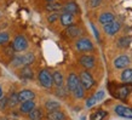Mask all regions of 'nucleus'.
<instances>
[{
    "label": "nucleus",
    "mask_w": 132,
    "mask_h": 120,
    "mask_svg": "<svg viewBox=\"0 0 132 120\" xmlns=\"http://www.w3.org/2000/svg\"><path fill=\"white\" fill-rule=\"evenodd\" d=\"M34 55L33 53H26L22 56H16L12 60V67H26L34 62Z\"/></svg>",
    "instance_id": "f257e3e1"
},
{
    "label": "nucleus",
    "mask_w": 132,
    "mask_h": 120,
    "mask_svg": "<svg viewBox=\"0 0 132 120\" xmlns=\"http://www.w3.org/2000/svg\"><path fill=\"white\" fill-rule=\"evenodd\" d=\"M38 79L40 81V84L46 89H50L52 86V84H53V76L47 69H41L39 72Z\"/></svg>",
    "instance_id": "f03ea898"
},
{
    "label": "nucleus",
    "mask_w": 132,
    "mask_h": 120,
    "mask_svg": "<svg viewBox=\"0 0 132 120\" xmlns=\"http://www.w3.org/2000/svg\"><path fill=\"white\" fill-rule=\"evenodd\" d=\"M12 46H13V50L16 52H23L28 47V41L26 40L23 35H17L13 40V43H12Z\"/></svg>",
    "instance_id": "7ed1b4c3"
},
{
    "label": "nucleus",
    "mask_w": 132,
    "mask_h": 120,
    "mask_svg": "<svg viewBox=\"0 0 132 120\" xmlns=\"http://www.w3.org/2000/svg\"><path fill=\"white\" fill-rule=\"evenodd\" d=\"M75 47L78 51L81 52H87V51H92L93 50V44L91 43V40L86 39V38H81L76 41Z\"/></svg>",
    "instance_id": "20e7f679"
},
{
    "label": "nucleus",
    "mask_w": 132,
    "mask_h": 120,
    "mask_svg": "<svg viewBox=\"0 0 132 120\" xmlns=\"http://www.w3.org/2000/svg\"><path fill=\"white\" fill-rule=\"evenodd\" d=\"M81 84L80 81V78H78V75L76 74H74V73H70L68 75V79H67V90H68L69 92H74L75 91V89L79 86V85Z\"/></svg>",
    "instance_id": "39448f33"
},
{
    "label": "nucleus",
    "mask_w": 132,
    "mask_h": 120,
    "mask_svg": "<svg viewBox=\"0 0 132 120\" xmlns=\"http://www.w3.org/2000/svg\"><path fill=\"white\" fill-rule=\"evenodd\" d=\"M80 81L85 90H90L95 85V80L92 78V75L88 72H81L80 73Z\"/></svg>",
    "instance_id": "423d86ee"
},
{
    "label": "nucleus",
    "mask_w": 132,
    "mask_h": 120,
    "mask_svg": "<svg viewBox=\"0 0 132 120\" xmlns=\"http://www.w3.org/2000/svg\"><path fill=\"white\" fill-rule=\"evenodd\" d=\"M128 64H130V57L127 55H120V56H118L114 60V67L116 69L126 68Z\"/></svg>",
    "instance_id": "0eeeda50"
},
{
    "label": "nucleus",
    "mask_w": 132,
    "mask_h": 120,
    "mask_svg": "<svg viewBox=\"0 0 132 120\" xmlns=\"http://www.w3.org/2000/svg\"><path fill=\"white\" fill-rule=\"evenodd\" d=\"M80 64L86 69H91L95 67V57L91 56V55H84V56L80 57V60H79Z\"/></svg>",
    "instance_id": "6e6552de"
},
{
    "label": "nucleus",
    "mask_w": 132,
    "mask_h": 120,
    "mask_svg": "<svg viewBox=\"0 0 132 120\" xmlns=\"http://www.w3.org/2000/svg\"><path fill=\"white\" fill-rule=\"evenodd\" d=\"M120 23L119 22H115V21H113L112 23H108L105 24L103 28H104V32L107 33L108 35H114V34H116V33L120 30Z\"/></svg>",
    "instance_id": "1a4fd4ad"
},
{
    "label": "nucleus",
    "mask_w": 132,
    "mask_h": 120,
    "mask_svg": "<svg viewBox=\"0 0 132 120\" xmlns=\"http://www.w3.org/2000/svg\"><path fill=\"white\" fill-rule=\"evenodd\" d=\"M81 33H82V30H81V28L79 27V26H74V24H72V26L67 27L64 34H65L67 36H70V38H78V36L81 35Z\"/></svg>",
    "instance_id": "9d476101"
},
{
    "label": "nucleus",
    "mask_w": 132,
    "mask_h": 120,
    "mask_svg": "<svg viewBox=\"0 0 132 120\" xmlns=\"http://www.w3.org/2000/svg\"><path fill=\"white\" fill-rule=\"evenodd\" d=\"M114 110H115V113L119 116L127 118V119H132V109L127 108V107H124V106H116Z\"/></svg>",
    "instance_id": "9b49d317"
},
{
    "label": "nucleus",
    "mask_w": 132,
    "mask_h": 120,
    "mask_svg": "<svg viewBox=\"0 0 132 120\" xmlns=\"http://www.w3.org/2000/svg\"><path fill=\"white\" fill-rule=\"evenodd\" d=\"M60 21L63 27H69V26H72L73 22H74V15H73V13H69V12H63L60 16Z\"/></svg>",
    "instance_id": "f8f14e48"
},
{
    "label": "nucleus",
    "mask_w": 132,
    "mask_h": 120,
    "mask_svg": "<svg viewBox=\"0 0 132 120\" xmlns=\"http://www.w3.org/2000/svg\"><path fill=\"white\" fill-rule=\"evenodd\" d=\"M34 92L30 91V90H22L21 92H18V100L20 102H26V101H30V100H34Z\"/></svg>",
    "instance_id": "ddd939ff"
},
{
    "label": "nucleus",
    "mask_w": 132,
    "mask_h": 120,
    "mask_svg": "<svg viewBox=\"0 0 132 120\" xmlns=\"http://www.w3.org/2000/svg\"><path fill=\"white\" fill-rule=\"evenodd\" d=\"M98 21H100V23H101V24L105 26V24L112 23L113 21H115V16L113 15L112 12H104V13H102V15L100 16Z\"/></svg>",
    "instance_id": "4468645a"
},
{
    "label": "nucleus",
    "mask_w": 132,
    "mask_h": 120,
    "mask_svg": "<svg viewBox=\"0 0 132 120\" xmlns=\"http://www.w3.org/2000/svg\"><path fill=\"white\" fill-rule=\"evenodd\" d=\"M33 109H35V102L33 100L26 101V102H22V103H21L20 110L22 113H30Z\"/></svg>",
    "instance_id": "2eb2a0df"
},
{
    "label": "nucleus",
    "mask_w": 132,
    "mask_h": 120,
    "mask_svg": "<svg viewBox=\"0 0 132 120\" xmlns=\"http://www.w3.org/2000/svg\"><path fill=\"white\" fill-rule=\"evenodd\" d=\"M20 78L22 79H33L34 78V73H33V69L29 67V66H26L20 70Z\"/></svg>",
    "instance_id": "dca6fc26"
},
{
    "label": "nucleus",
    "mask_w": 132,
    "mask_h": 120,
    "mask_svg": "<svg viewBox=\"0 0 132 120\" xmlns=\"http://www.w3.org/2000/svg\"><path fill=\"white\" fill-rule=\"evenodd\" d=\"M130 91H131V89L128 87L127 85L120 86V87H118V90H116V96L119 97L120 100H125L130 95Z\"/></svg>",
    "instance_id": "f3484780"
},
{
    "label": "nucleus",
    "mask_w": 132,
    "mask_h": 120,
    "mask_svg": "<svg viewBox=\"0 0 132 120\" xmlns=\"http://www.w3.org/2000/svg\"><path fill=\"white\" fill-rule=\"evenodd\" d=\"M47 118H48V120H64L65 119V115H64L63 112H61V110L57 109V110L48 112Z\"/></svg>",
    "instance_id": "a211bd4d"
},
{
    "label": "nucleus",
    "mask_w": 132,
    "mask_h": 120,
    "mask_svg": "<svg viewBox=\"0 0 132 120\" xmlns=\"http://www.w3.org/2000/svg\"><path fill=\"white\" fill-rule=\"evenodd\" d=\"M62 9H63V12H69V13H73V15L79 11L78 5H76L74 1H69V3H67Z\"/></svg>",
    "instance_id": "6ab92c4d"
},
{
    "label": "nucleus",
    "mask_w": 132,
    "mask_h": 120,
    "mask_svg": "<svg viewBox=\"0 0 132 120\" xmlns=\"http://www.w3.org/2000/svg\"><path fill=\"white\" fill-rule=\"evenodd\" d=\"M61 107V103L57 102V101H53V100H50V101H46L45 103V108L47 109L48 112H52V110H57L60 109Z\"/></svg>",
    "instance_id": "aec40b11"
},
{
    "label": "nucleus",
    "mask_w": 132,
    "mask_h": 120,
    "mask_svg": "<svg viewBox=\"0 0 132 120\" xmlns=\"http://www.w3.org/2000/svg\"><path fill=\"white\" fill-rule=\"evenodd\" d=\"M131 44V36H121L118 40V47L120 49H127Z\"/></svg>",
    "instance_id": "412c9836"
},
{
    "label": "nucleus",
    "mask_w": 132,
    "mask_h": 120,
    "mask_svg": "<svg viewBox=\"0 0 132 120\" xmlns=\"http://www.w3.org/2000/svg\"><path fill=\"white\" fill-rule=\"evenodd\" d=\"M52 76H53V84L56 85L57 87L63 86V75H62V73L56 70V72L52 74Z\"/></svg>",
    "instance_id": "4be33fe9"
},
{
    "label": "nucleus",
    "mask_w": 132,
    "mask_h": 120,
    "mask_svg": "<svg viewBox=\"0 0 132 120\" xmlns=\"http://www.w3.org/2000/svg\"><path fill=\"white\" fill-rule=\"evenodd\" d=\"M120 79L124 83H132V69H130V68L125 69L124 72L121 73Z\"/></svg>",
    "instance_id": "5701e85b"
},
{
    "label": "nucleus",
    "mask_w": 132,
    "mask_h": 120,
    "mask_svg": "<svg viewBox=\"0 0 132 120\" xmlns=\"http://www.w3.org/2000/svg\"><path fill=\"white\" fill-rule=\"evenodd\" d=\"M18 102H20V100H18V93H12L11 96L7 98L9 107H15V106L18 104Z\"/></svg>",
    "instance_id": "b1692460"
},
{
    "label": "nucleus",
    "mask_w": 132,
    "mask_h": 120,
    "mask_svg": "<svg viewBox=\"0 0 132 120\" xmlns=\"http://www.w3.org/2000/svg\"><path fill=\"white\" fill-rule=\"evenodd\" d=\"M43 118V112L40 109H33L32 112L29 113V119L30 120H40Z\"/></svg>",
    "instance_id": "393cba45"
},
{
    "label": "nucleus",
    "mask_w": 132,
    "mask_h": 120,
    "mask_svg": "<svg viewBox=\"0 0 132 120\" xmlns=\"http://www.w3.org/2000/svg\"><path fill=\"white\" fill-rule=\"evenodd\" d=\"M62 9V5L60 3H56V1H48L47 5H46V10L47 11H57Z\"/></svg>",
    "instance_id": "a878e982"
},
{
    "label": "nucleus",
    "mask_w": 132,
    "mask_h": 120,
    "mask_svg": "<svg viewBox=\"0 0 132 120\" xmlns=\"http://www.w3.org/2000/svg\"><path fill=\"white\" fill-rule=\"evenodd\" d=\"M73 95H74V97L75 98H82L85 95V89L84 86H82V84H80L78 87L75 89V91L73 92Z\"/></svg>",
    "instance_id": "bb28decb"
},
{
    "label": "nucleus",
    "mask_w": 132,
    "mask_h": 120,
    "mask_svg": "<svg viewBox=\"0 0 132 120\" xmlns=\"http://www.w3.org/2000/svg\"><path fill=\"white\" fill-rule=\"evenodd\" d=\"M107 115V113L100 109V110H97L96 113H93V115H92V120H103L104 116Z\"/></svg>",
    "instance_id": "cd10ccee"
},
{
    "label": "nucleus",
    "mask_w": 132,
    "mask_h": 120,
    "mask_svg": "<svg viewBox=\"0 0 132 120\" xmlns=\"http://www.w3.org/2000/svg\"><path fill=\"white\" fill-rule=\"evenodd\" d=\"M97 102H98V101H97L96 96L93 95V96L88 97L87 100H86V107H87V108H91V107H93V106H95Z\"/></svg>",
    "instance_id": "c85d7f7f"
},
{
    "label": "nucleus",
    "mask_w": 132,
    "mask_h": 120,
    "mask_svg": "<svg viewBox=\"0 0 132 120\" xmlns=\"http://www.w3.org/2000/svg\"><path fill=\"white\" fill-rule=\"evenodd\" d=\"M9 39H10V35H9L7 32H1L0 33V45H4L5 43H7Z\"/></svg>",
    "instance_id": "c756f323"
},
{
    "label": "nucleus",
    "mask_w": 132,
    "mask_h": 120,
    "mask_svg": "<svg viewBox=\"0 0 132 120\" xmlns=\"http://www.w3.org/2000/svg\"><path fill=\"white\" fill-rule=\"evenodd\" d=\"M101 3H102V0H88L87 4L91 9H96L101 5Z\"/></svg>",
    "instance_id": "7c9ffc66"
},
{
    "label": "nucleus",
    "mask_w": 132,
    "mask_h": 120,
    "mask_svg": "<svg viewBox=\"0 0 132 120\" xmlns=\"http://www.w3.org/2000/svg\"><path fill=\"white\" fill-rule=\"evenodd\" d=\"M58 13H56V12H53V13H51L50 16L47 17V21L50 22V23H53V22H56L57 20H58Z\"/></svg>",
    "instance_id": "2f4dec72"
},
{
    "label": "nucleus",
    "mask_w": 132,
    "mask_h": 120,
    "mask_svg": "<svg viewBox=\"0 0 132 120\" xmlns=\"http://www.w3.org/2000/svg\"><path fill=\"white\" fill-rule=\"evenodd\" d=\"M56 93H57V96H61V97H64V96H65V90H63V86H60Z\"/></svg>",
    "instance_id": "473e14b6"
},
{
    "label": "nucleus",
    "mask_w": 132,
    "mask_h": 120,
    "mask_svg": "<svg viewBox=\"0 0 132 120\" xmlns=\"http://www.w3.org/2000/svg\"><path fill=\"white\" fill-rule=\"evenodd\" d=\"M95 96H96L97 101H98V102H101V101L103 100V97H104V92L103 91H98L97 93H95Z\"/></svg>",
    "instance_id": "72a5a7b5"
},
{
    "label": "nucleus",
    "mask_w": 132,
    "mask_h": 120,
    "mask_svg": "<svg viewBox=\"0 0 132 120\" xmlns=\"http://www.w3.org/2000/svg\"><path fill=\"white\" fill-rule=\"evenodd\" d=\"M5 104H7V100H6V98H4V100L0 102V108L4 109L5 108Z\"/></svg>",
    "instance_id": "f704fd0d"
},
{
    "label": "nucleus",
    "mask_w": 132,
    "mask_h": 120,
    "mask_svg": "<svg viewBox=\"0 0 132 120\" xmlns=\"http://www.w3.org/2000/svg\"><path fill=\"white\" fill-rule=\"evenodd\" d=\"M91 27H92V29H93V32H95V35H96V38H97V39H100V34H98V32H97L96 27H95L93 24H91Z\"/></svg>",
    "instance_id": "c9c22d12"
},
{
    "label": "nucleus",
    "mask_w": 132,
    "mask_h": 120,
    "mask_svg": "<svg viewBox=\"0 0 132 120\" xmlns=\"http://www.w3.org/2000/svg\"><path fill=\"white\" fill-rule=\"evenodd\" d=\"M3 97V89H1V86H0V98Z\"/></svg>",
    "instance_id": "e433bc0d"
},
{
    "label": "nucleus",
    "mask_w": 132,
    "mask_h": 120,
    "mask_svg": "<svg viewBox=\"0 0 132 120\" xmlns=\"http://www.w3.org/2000/svg\"><path fill=\"white\" fill-rule=\"evenodd\" d=\"M80 120H85V116H82V118H81V119Z\"/></svg>",
    "instance_id": "4c0bfd02"
},
{
    "label": "nucleus",
    "mask_w": 132,
    "mask_h": 120,
    "mask_svg": "<svg viewBox=\"0 0 132 120\" xmlns=\"http://www.w3.org/2000/svg\"><path fill=\"white\" fill-rule=\"evenodd\" d=\"M47 1H55V0H47Z\"/></svg>",
    "instance_id": "58836bf2"
},
{
    "label": "nucleus",
    "mask_w": 132,
    "mask_h": 120,
    "mask_svg": "<svg viewBox=\"0 0 132 120\" xmlns=\"http://www.w3.org/2000/svg\"><path fill=\"white\" fill-rule=\"evenodd\" d=\"M0 17H1V13H0Z\"/></svg>",
    "instance_id": "ea45409f"
}]
</instances>
